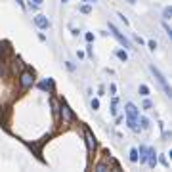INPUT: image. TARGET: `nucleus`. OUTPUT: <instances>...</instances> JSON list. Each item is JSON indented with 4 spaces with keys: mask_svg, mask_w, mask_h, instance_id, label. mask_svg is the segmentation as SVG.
<instances>
[{
    "mask_svg": "<svg viewBox=\"0 0 172 172\" xmlns=\"http://www.w3.org/2000/svg\"><path fill=\"white\" fill-rule=\"evenodd\" d=\"M149 71H151V73H153V77L157 78V82L161 84V88L164 90V94H167V96L170 98V86H168V82H167V78H164V75H163V73H161V71L157 69L155 65H149Z\"/></svg>",
    "mask_w": 172,
    "mask_h": 172,
    "instance_id": "obj_1",
    "label": "nucleus"
},
{
    "mask_svg": "<svg viewBox=\"0 0 172 172\" xmlns=\"http://www.w3.org/2000/svg\"><path fill=\"white\" fill-rule=\"evenodd\" d=\"M109 31L113 33V37H115V38H117V40H119V42H120V44H123L124 48H130V40H128V38H126V37H124V34H123V33H120V31H119V29H117V27H115L113 23H109Z\"/></svg>",
    "mask_w": 172,
    "mask_h": 172,
    "instance_id": "obj_2",
    "label": "nucleus"
},
{
    "mask_svg": "<svg viewBox=\"0 0 172 172\" xmlns=\"http://www.w3.org/2000/svg\"><path fill=\"white\" fill-rule=\"evenodd\" d=\"M124 111H126V119H136V120H138V117H140V109H138L134 103H126Z\"/></svg>",
    "mask_w": 172,
    "mask_h": 172,
    "instance_id": "obj_3",
    "label": "nucleus"
},
{
    "mask_svg": "<svg viewBox=\"0 0 172 172\" xmlns=\"http://www.w3.org/2000/svg\"><path fill=\"white\" fill-rule=\"evenodd\" d=\"M61 119H63V123H71L73 120V113H71V109H69V105L65 103V102H61Z\"/></svg>",
    "mask_w": 172,
    "mask_h": 172,
    "instance_id": "obj_4",
    "label": "nucleus"
},
{
    "mask_svg": "<svg viewBox=\"0 0 172 172\" xmlns=\"http://www.w3.org/2000/svg\"><path fill=\"white\" fill-rule=\"evenodd\" d=\"M19 82H21V86H23V88H29V86H33V82H34V77H33L31 73H29V71H25V73H21Z\"/></svg>",
    "mask_w": 172,
    "mask_h": 172,
    "instance_id": "obj_5",
    "label": "nucleus"
},
{
    "mask_svg": "<svg viewBox=\"0 0 172 172\" xmlns=\"http://www.w3.org/2000/svg\"><path fill=\"white\" fill-rule=\"evenodd\" d=\"M34 25H37L38 29H48L50 27V21H48L46 16H37V17H34Z\"/></svg>",
    "mask_w": 172,
    "mask_h": 172,
    "instance_id": "obj_6",
    "label": "nucleus"
},
{
    "mask_svg": "<svg viewBox=\"0 0 172 172\" xmlns=\"http://www.w3.org/2000/svg\"><path fill=\"white\" fill-rule=\"evenodd\" d=\"M147 164H149V167H151V168H155V164H157V157H155V149H151V147H149L147 149V161H145Z\"/></svg>",
    "mask_w": 172,
    "mask_h": 172,
    "instance_id": "obj_7",
    "label": "nucleus"
},
{
    "mask_svg": "<svg viewBox=\"0 0 172 172\" xmlns=\"http://www.w3.org/2000/svg\"><path fill=\"white\" fill-rule=\"evenodd\" d=\"M86 143H88V151L92 153V151H94V147H96V140H94V136H92L90 130H86Z\"/></svg>",
    "mask_w": 172,
    "mask_h": 172,
    "instance_id": "obj_8",
    "label": "nucleus"
},
{
    "mask_svg": "<svg viewBox=\"0 0 172 172\" xmlns=\"http://www.w3.org/2000/svg\"><path fill=\"white\" fill-rule=\"evenodd\" d=\"M126 124H128V128H130L132 132H138V130H140L138 120H136V119H126Z\"/></svg>",
    "mask_w": 172,
    "mask_h": 172,
    "instance_id": "obj_9",
    "label": "nucleus"
},
{
    "mask_svg": "<svg viewBox=\"0 0 172 172\" xmlns=\"http://www.w3.org/2000/svg\"><path fill=\"white\" fill-rule=\"evenodd\" d=\"M140 163H145L147 161V147L145 145H140Z\"/></svg>",
    "mask_w": 172,
    "mask_h": 172,
    "instance_id": "obj_10",
    "label": "nucleus"
},
{
    "mask_svg": "<svg viewBox=\"0 0 172 172\" xmlns=\"http://www.w3.org/2000/svg\"><path fill=\"white\" fill-rule=\"evenodd\" d=\"M170 17H172V10H170V8H164V10H163V19L168 21Z\"/></svg>",
    "mask_w": 172,
    "mask_h": 172,
    "instance_id": "obj_11",
    "label": "nucleus"
},
{
    "mask_svg": "<svg viewBox=\"0 0 172 172\" xmlns=\"http://www.w3.org/2000/svg\"><path fill=\"white\" fill-rule=\"evenodd\" d=\"M117 103H119V99H117V98H113V102H111V113H113V115H117V113H119Z\"/></svg>",
    "mask_w": 172,
    "mask_h": 172,
    "instance_id": "obj_12",
    "label": "nucleus"
},
{
    "mask_svg": "<svg viewBox=\"0 0 172 172\" xmlns=\"http://www.w3.org/2000/svg\"><path fill=\"white\" fill-rule=\"evenodd\" d=\"M138 119H140V117H138ZM140 123H142V128H143V130H147V128L151 126V124H149V119H145V117H142Z\"/></svg>",
    "mask_w": 172,
    "mask_h": 172,
    "instance_id": "obj_13",
    "label": "nucleus"
},
{
    "mask_svg": "<svg viewBox=\"0 0 172 172\" xmlns=\"http://www.w3.org/2000/svg\"><path fill=\"white\" fill-rule=\"evenodd\" d=\"M117 57H119L120 61H126V59H128V54L124 52V50H119V52H117Z\"/></svg>",
    "mask_w": 172,
    "mask_h": 172,
    "instance_id": "obj_14",
    "label": "nucleus"
},
{
    "mask_svg": "<svg viewBox=\"0 0 172 172\" xmlns=\"http://www.w3.org/2000/svg\"><path fill=\"white\" fill-rule=\"evenodd\" d=\"M130 161H132V163L138 161V149H136V147H132V149H130Z\"/></svg>",
    "mask_w": 172,
    "mask_h": 172,
    "instance_id": "obj_15",
    "label": "nucleus"
},
{
    "mask_svg": "<svg viewBox=\"0 0 172 172\" xmlns=\"http://www.w3.org/2000/svg\"><path fill=\"white\" fill-rule=\"evenodd\" d=\"M50 86H52V81H44V82H40V84H38V88L46 92V90L50 88Z\"/></svg>",
    "mask_w": 172,
    "mask_h": 172,
    "instance_id": "obj_16",
    "label": "nucleus"
},
{
    "mask_svg": "<svg viewBox=\"0 0 172 172\" xmlns=\"http://www.w3.org/2000/svg\"><path fill=\"white\" fill-rule=\"evenodd\" d=\"M140 94H142V96H145V98L149 96V88H147L145 84H140Z\"/></svg>",
    "mask_w": 172,
    "mask_h": 172,
    "instance_id": "obj_17",
    "label": "nucleus"
},
{
    "mask_svg": "<svg viewBox=\"0 0 172 172\" xmlns=\"http://www.w3.org/2000/svg\"><path fill=\"white\" fill-rule=\"evenodd\" d=\"M94 170H98V172H105V170H109V167H107V164H103V163H99V164H96Z\"/></svg>",
    "mask_w": 172,
    "mask_h": 172,
    "instance_id": "obj_18",
    "label": "nucleus"
},
{
    "mask_svg": "<svg viewBox=\"0 0 172 172\" xmlns=\"http://www.w3.org/2000/svg\"><path fill=\"white\" fill-rule=\"evenodd\" d=\"M90 107H92V109H99V99H92V102H90Z\"/></svg>",
    "mask_w": 172,
    "mask_h": 172,
    "instance_id": "obj_19",
    "label": "nucleus"
},
{
    "mask_svg": "<svg viewBox=\"0 0 172 172\" xmlns=\"http://www.w3.org/2000/svg\"><path fill=\"white\" fill-rule=\"evenodd\" d=\"M163 27H164V31H167V34H168V37H172V29L168 27V23H167V21L163 23Z\"/></svg>",
    "mask_w": 172,
    "mask_h": 172,
    "instance_id": "obj_20",
    "label": "nucleus"
},
{
    "mask_svg": "<svg viewBox=\"0 0 172 172\" xmlns=\"http://www.w3.org/2000/svg\"><path fill=\"white\" fill-rule=\"evenodd\" d=\"M147 46H149V50H153V52H155V48H157L155 40H149V42H147Z\"/></svg>",
    "mask_w": 172,
    "mask_h": 172,
    "instance_id": "obj_21",
    "label": "nucleus"
},
{
    "mask_svg": "<svg viewBox=\"0 0 172 172\" xmlns=\"http://www.w3.org/2000/svg\"><path fill=\"white\" fill-rule=\"evenodd\" d=\"M151 102H149V99H145V102H143V109H151Z\"/></svg>",
    "mask_w": 172,
    "mask_h": 172,
    "instance_id": "obj_22",
    "label": "nucleus"
},
{
    "mask_svg": "<svg viewBox=\"0 0 172 172\" xmlns=\"http://www.w3.org/2000/svg\"><path fill=\"white\" fill-rule=\"evenodd\" d=\"M161 163H163V167H168V161H167V157L161 155Z\"/></svg>",
    "mask_w": 172,
    "mask_h": 172,
    "instance_id": "obj_23",
    "label": "nucleus"
},
{
    "mask_svg": "<svg viewBox=\"0 0 172 172\" xmlns=\"http://www.w3.org/2000/svg\"><path fill=\"white\" fill-rule=\"evenodd\" d=\"M81 12H82V13H90V6H82Z\"/></svg>",
    "mask_w": 172,
    "mask_h": 172,
    "instance_id": "obj_24",
    "label": "nucleus"
},
{
    "mask_svg": "<svg viewBox=\"0 0 172 172\" xmlns=\"http://www.w3.org/2000/svg\"><path fill=\"white\" fill-rule=\"evenodd\" d=\"M86 40L92 42V40H94V34H92V33H86Z\"/></svg>",
    "mask_w": 172,
    "mask_h": 172,
    "instance_id": "obj_25",
    "label": "nucleus"
},
{
    "mask_svg": "<svg viewBox=\"0 0 172 172\" xmlns=\"http://www.w3.org/2000/svg\"><path fill=\"white\" fill-rule=\"evenodd\" d=\"M109 90H111V94H113V96L117 94V86H115V84H111V86H109Z\"/></svg>",
    "mask_w": 172,
    "mask_h": 172,
    "instance_id": "obj_26",
    "label": "nucleus"
},
{
    "mask_svg": "<svg viewBox=\"0 0 172 172\" xmlns=\"http://www.w3.org/2000/svg\"><path fill=\"white\" fill-rule=\"evenodd\" d=\"M119 17H120V21H123V23H124V25H128V19H126V17L123 16V13H119Z\"/></svg>",
    "mask_w": 172,
    "mask_h": 172,
    "instance_id": "obj_27",
    "label": "nucleus"
},
{
    "mask_svg": "<svg viewBox=\"0 0 172 172\" xmlns=\"http://www.w3.org/2000/svg\"><path fill=\"white\" fill-rule=\"evenodd\" d=\"M31 2H33V4H37V6H40V4H42V0H31Z\"/></svg>",
    "mask_w": 172,
    "mask_h": 172,
    "instance_id": "obj_28",
    "label": "nucleus"
},
{
    "mask_svg": "<svg viewBox=\"0 0 172 172\" xmlns=\"http://www.w3.org/2000/svg\"><path fill=\"white\" fill-rule=\"evenodd\" d=\"M16 2H17V4L21 6V8H23V2H21V0H16Z\"/></svg>",
    "mask_w": 172,
    "mask_h": 172,
    "instance_id": "obj_29",
    "label": "nucleus"
},
{
    "mask_svg": "<svg viewBox=\"0 0 172 172\" xmlns=\"http://www.w3.org/2000/svg\"><path fill=\"white\" fill-rule=\"evenodd\" d=\"M84 2H90V4H94V2H96V0H84Z\"/></svg>",
    "mask_w": 172,
    "mask_h": 172,
    "instance_id": "obj_30",
    "label": "nucleus"
},
{
    "mask_svg": "<svg viewBox=\"0 0 172 172\" xmlns=\"http://www.w3.org/2000/svg\"><path fill=\"white\" fill-rule=\"evenodd\" d=\"M0 75H2V65H0Z\"/></svg>",
    "mask_w": 172,
    "mask_h": 172,
    "instance_id": "obj_31",
    "label": "nucleus"
},
{
    "mask_svg": "<svg viewBox=\"0 0 172 172\" xmlns=\"http://www.w3.org/2000/svg\"><path fill=\"white\" fill-rule=\"evenodd\" d=\"M0 54H2V44H0Z\"/></svg>",
    "mask_w": 172,
    "mask_h": 172,
    "instance_id": "obj_32",
    "label": "nucleus"
},
{
    "mask_svg": "<svg viewBox=\"0 0 172 172\" xmlns=\"http://www.w3.org/2000/svg\"><path fill=\"white\" fill-rule=\"evenodd\" d=\"M61 2H69V0H61Z\"/></svg>",
    "mask_w": 172,
    "mask_h": 172,
    "instance_id": "obj_33",
    "label": "nucleus"
}]
</instances>
